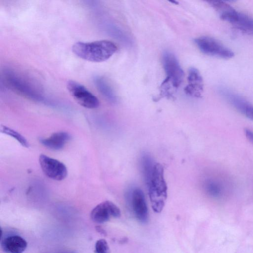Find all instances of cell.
Wrapping results in <instances>:
<instances>
[{"label":"cell","instance_id":"9c48e42d","mask_svg":"<svg viewBox=\"0 0 253 253\" xmlns=\"http://www.w3.org/2000/svg\"><path fill=\"white\" fill-rule=\"evenodd\" d=\"M220 94L236 109L248 119L253 121V105L242 96L227 90H220Z\"/></svg>","mask_w":253,"mask_h":253},{"label":"cell","instance_id":"ac0fdd59","mask_svg":"<svg viewBox=\"0 0 253 253\" xmlns=\"http://www.w3.org/2000/svg\"><path fill=\"white\" fill-rule=\"evenodd\" d=\"M95 253H110V248L108 243L104 239L97 241L95 245Z\"/></svg>","mask_w":253,"mask_h":253},{"label":"cell","instance_id":"d6986e66","mask_svg":"<svg viewBox=\"0 0 253 253\" xmlns=\"http://www.w3.org/2000/svg\"><path fill=\"white\" fill-rule=\"evenodd\" d=\"M245 134L248 140L253 144V131L250 129H246Z\"/></svg>","mask_w":253,"mask_h":253},{"label":"cell","instance_id":"5b68a950","mask_svg":"<svg viewBox=\"0 0 253 253\" xmlns=\"http://www.w3.org/2000/svg\"><path fill=\"white\" fill-rule=\"evenodd\" d=\"M195 42L205 54L225 59L234 56L232 50L213 38L208 36L199 37L195 40Z\"/></svg>","mask_w":253,"mask_h":253},{"label":"cell","instance_id":"6da1fadb","mask_svg":"<svg viewBox=\"0 0 253 253\" xmlns=\"http://www.w3.org/2000/svg\"><path fill=\"white\" fill-rule=\"evenodd\" d=\"M72 51L79 58L92 62H102L109 59L117 51V47L107 40L92 42H78L72 46Z\"/></svg>","mask_w":253,"mask_h":253},{"label":"cell","instance_id":"2e32d148","mask_svg":"<svg viewBox=\"0 0 253 253\" xmlns=\"http://www.w3.org/2000/svg\"><path fill=\"white\" fill-rule=\"evenodd\" d=\"M155 163L150 157L147 155L143 156L141 160V165L143 175L146 183L152 173Z\"/></svg>","mask_w":253,"mask_h":253},{"label":"cell","instance_id":"7c38bea8","mask_svg":"<svg viewBox=\"0 0 253 253\" xmlns=\"http://www.w3.org/2000/svg\"><path fill=\"white\" fill-rule=\"evenodd\" d=\"M188 83L184 89L185 93L192 97L199 98L204 91V83L200 72L195 68L189 70Z\"/></svg>","mask_w":253,"mask_h":253},{"label":"cell","instance_id":"7a4b0ae2","mask_svg":"<svg viewBox=\"0 0 253 253\" xmlns=\"http://www.w3.org/2000/svg\"><path fill=\"white\" fill-rule=\"evenodd\" d=\"M146 183L152 208L155 212L160 213L164 208L168 196V186L161 164L155 163L152 173Z\"/></svg>","mask_w":253,"mask_h":253},{"label":"cell","instance_id":"8992f818","mask_svg":"<svg viewBox=\"0 0 253 253\" xmlns=\"http://www.w3.org/2000/svg\"><path fill=\"white\" fill-rule=\"evenodd\" d=\"M67 88L74 99L81 106L88 109L99 107L100 102L97 97L80 83L69 81Z\"/></svg>","mask_w":253,"mask_h":253},{"label":"cell","instance_id":"5bb4252c","mask_svg":"<svg viewBox=\"0 0 253 253\" xmlns=\"http://www.w3.org/2000/svg\"><path fill=\"white\" fill-rule=\"evenodd\" d=\"M71 135L66 132L60 131L52 134L47 138L40 139L41 143L47 148L54 150L62 149L70 140Z\"/></svg>","mask_w":253,"mask_h":253},{"label":"cell","instance_id":"8fae6325","mask_svg":"<svg viewBox=\"0 0 253 253\" xmlns=\"http://www.w3.org/2000/svg\"><path fill=\"white\" fill-rule=\"evenodd\" d=\"M225 21L242 32L253 35V19L236 10H234L228 14Z\"/></svg>","mask_w":253,"mask_h":253},{"label":"cell","instance_id":"277c9868","mask_svg":"<svg viewBox=\"0 0 253 253\" xmlns=\"http://www.w3.org/2000/svg\"><path fill=\"white\" fill-rule=\"evenodd\" d=\"M163 62L167 77L161 85L175 92L183 81L184 72L175 55L169 51L164 53Z\"/></svg>","mask_w":253,"mask_h":253},{"label":"cell","instance_id":"52a82bcc","mask_svg":"<svg viewBox=\"0 0 253 253\" xmlns=\"http://www.w3.org/2000/svg\"><path fill=\"white\" fill-rule=\"evenodd\" d=\"M39 161L42 172L48 178L60 181L67 176V168L63 163L44 154L40 156Z\"/></svg>","mask_w":253,"mask_h":253},{"label":"cell","instance_id":"ba28073f","mask_svg":"<svg viewBox=\"0 0 253 253\" xmlns=\"http://www.w3.org/2000/svg\"><path fill=\"white\" fill-rule=\"evenodd\" d=\"M121 215L120 209L114 203L110 201H105L92 209L90 217L93 222L102 223L109 220L112 217L118 218Z\"/></svg>","mask_w":253,"mask_h":253},{"label":"cell","instance_id":"4fadbf2b","mask_svg":"<svg viewBox=\"0 0 253 253\" xmlns=\"http://www.w3.org/2000/svg\"><path fill=\"white\" fill-rule=\"evenodd\" d=\"M27 246L26 241L18 235L9 236L1 242V248L6 253H22Z\"/></svg>","mask_w":253,"mask_h":253},{"label":"cell","instance_id":"9a60e30c","mask_svg":"<svg viewBox=\"0 0 253 253\" xmlns=\"http://www.w3.org/2000/svg\"><path fill=\"white\" fill-rule=\"evenodd\" d=\"M94 83L98 90L108 101L112 103L117 102V96L114 90L105 80L97 77L94 79Z\"/></svg>","mask_w":253,"mask_h":253},{"label":"cell","instance_id":"30bf717a","mask_svg":"<svg viewBox=\"0 0 253 253\" xmlns=\"http://www.w3.org/2000/svg\"><path fill=\"white\" fill-rule=\"evenodd\" d=\"M132 211L136 218L140 222H147L149 213L143 192L139 188L134 189L131 195Z\"/></svg>","mask_w":253,"mask_h":253},{"label":"cell","instance_id":"e0dca14e","mask_svg":"<svg viewBox=\"0 0 253 253\" xmlns=\"http://www.w3.org/2000/svg\"><path fill=\"white\" fill-rule=\"evenodd\" d=\"M0 129L1 132L13 137L23 146L26 148L29 147V144L26 139L19 132L4 126H1Z\"/></svg>","mask_w":253,"mask_h":253},{"label":"cell","instance_id":"ffe728a7","mask_svg":"<svg viewBox=\"0 0 253 253\" xmlns=\"http://www.w3.org/2000/svg\"><path fill=\"white\" fill-rule=\"evenodd\" d=\"M95 228H96V231L98 233H99L104 236L106 235L107 233H106V231L102 227H101L100 226H97L95 227Z\"/></svg>","mask_w":253,"mask_h":253},{"label":"cell","instance_id":"3957f363","mask_svg":"<svg viewBox=\"0 0 253 253\" xmlns=\"http://www.w3.org/2000/svg\"><path fill=\"white\" fill-rule=\"evenodd\" d=\"M205 192L209 197L220 199L233 190V185L231 179L221 172L215 173L206 178L203 182Z\"/></svg>","mask_w":253,"mask_h":253}]
</instances>
